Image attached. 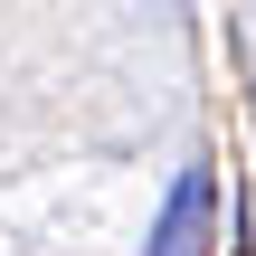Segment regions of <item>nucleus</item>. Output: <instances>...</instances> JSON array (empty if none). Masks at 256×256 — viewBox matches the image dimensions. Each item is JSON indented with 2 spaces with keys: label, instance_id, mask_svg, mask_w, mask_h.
Wrapping results in <instances>:
<instances>
[{
  "label": "nucleus",
  "instance_id": "1",
  "mask_svg": "<svg viewBox=\"0 0 256 256\" xmlns=\"http://www.w3.org/2000/svg\"><path fill=\"white\" fill-rule=\"evenodd\" d=\"M209 218H218V180L190 162V171L171 180L162 218H152V256H209Z\"/></svg>",
  "mask_w": 256,
  "mask_h": 256
}]
</instances>
